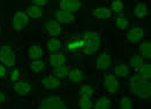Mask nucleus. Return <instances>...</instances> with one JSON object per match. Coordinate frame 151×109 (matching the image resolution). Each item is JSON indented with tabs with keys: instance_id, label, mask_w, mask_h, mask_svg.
Here are the masks:
<instances>
[{
	"instance_id": "obj_37",
	"label": "nucleus",
	"mask_w": 151,
	"mask_h": 109,
	"mask_svg": "<svg viewBox=\"0 0 151 109\" xmlns=\"http://www.w3.org/2000/svg\"><path fill=\"white\" fill-rule=\"evenodd\" d=\"M32 5H36V6H45L50 2V0H30Z\"/></svg>"
},
{
	"instance_id": "obj_4",
	"label": "nucleus",
	"mask_w": 151,
	"mask_h": 109,
	"mask_svg": "<svg viewBox=\"0 0 151 109\" xmlns=\"http://www.w3.org/2000/svg\"><path fill=\"white\" fill-rule=\"evenodd\" d=\"M29 24V16L25 12H16L12 17V28L15 31H22Z\"/></svg>"
},
{
	"instance_id": "obj_29",
	"label": "nucleus",
	"mask_w": 151,
	"mask_h": 109,
	"mask_svg": "<svg viewBox=\"0 0 151 109\" xmlns=\"http://www.w3.org/2000/svg\"><path fill=\"white\" fill-rule=\"evenodd\" d=\"M134 13H135V15H136L137 17H145V16L149 15V8H148V6H147L145 4L139 2V4H137V5L135 6Z\"/></svg>"
},
{
	"instance_id": "obj_9",
	"label": "nucleus",
	"mask_w": 151,
	"mask_h": 109,
	"mask_svg": "<svg viewBox=\"0 0 151 109\" xmlns=\"http://www.w3.org/2000/svg\"><path fill=\"white\" fill-rule=\"evenodd\" d=\"M54 19L59 22V23H63V24H69L75 22V15L74 13L67 12V11H63L59 9L54 13Z\"/></svg>"
},
{
	"instance_id": "obj_12",
	"label": "nucleus",
	"mask_w": 151,
	"mask_h": 109,
	"mask_svg": "<svg viewBox=\"0 0 151 109\" xmlns=\"http://www.w3.org/2000/svg\"><path fill=\"white\" fill-rule=\"evenodd\" d=\"M59 6H60V9L63 11L75 13L81 8V1L80 0H61L59 2Z\"/></svg>"
},
{
	"instance_id": "obj_25",
	"label": "nucleus",
	"mask_w": 151,
	"mask_h": 109,
	"mask_svg": "<svg viewBox=\"0 0 151 109\" xmlns=\"http://www.w3.org/2000/svg\"><path fill=\"white\" fill-rule=\"evenodd\" d=\"M112 107V101L111 99L107 97H101L95 103H93V107L95 109H110Z\"/></svg>"
},
{
	"instance_id": "obj_30",
	"label": "nucleus",
	"mask_w": 151,
	"mask_h": 109,
	"mask_svg": "<svg viewBox=\"0 0 151 109\" xmlns=\"http://www.w3.org/2000/svg\"><path fill=\"white\" fill-rule=\"evenodd\" d=\"M110 11L112 13H115V14H122L125 12V5L121 0H113L112 4H111V8Z\"/></svg>"
},
{
	"instance_id": "obj_19",
	"label": "nucleus",
	"mask_w": 151,
	"mask_h": 109,
	"mask_svg": "<svg viewBox=\"0 0 151 109\" xmlns=\"http://www.w3.org/2000/svg\"><path fill=\"white\" fill-rule=\"evenodd\" d=\"M43 55H44V51L38 45H32L28 49V58L31 61L40 60V59H43Z\"/></svg>"
},
{
	"instance_id": "obj_8",
	"label": "nucleus",
	"mask_w": 151,
	"mask_h": 109,
	"mask_svg": "<svg viewBox=\"0 0 151 109\" xmlns=\"http://www.w3.org/2000/svg\"><path fill=\"white\" fill-rule=\"evenodd\" d=\"M42 85L45 90L53 91L61 86V81L58 77H55L54 75H49V76H44V78L42 81Z\"/></svg>"
},
{
	"instance_id": "obj_22",
	"label": "nucleus",
	"mask_w": 151,
	"mask_h": 109,
	"mask_svg": "<svg viewBox=\"0 0 151 109\" xmlns=\"http://www.w3.org/2000/svg\"><path fill=\"white\" fill-rule=\"evenodd\" d=\"M69 67L66 64V63H63L61 66H59V67H55V68H53V70H52V75H54L55 77H58L59 79H65V78H67L68 77V73H69Z\"/></svg>"
},
{
	"instance_id": "obj_31",
	"label": "nucleus",
	"mask_w": 151,
	"mask_h": 109,
	"mask_svg": "<svg viewBox=\"0 0 151 109\" xmlns=\"http://www.w3.org/2000/svg\"><path fill=\"white\" fill-rule=\"evenodd\" d=\"M93 88L88 84H83L78 87V95H86V97H93Z\"/></svg>"
},
{
	"instance_id": "obj_28",
	"label": "nucleus",
	"mask_w": 151,
	"mask_h": 109,
	"mask_svg": "<svg viewBox=\"0 0 151 109\" xmlns=\"http://www.w3.org/2000/svg\"><path fill=\"white\" fill-rule=\"evenodd\" d=\"M30 70L34 73H40L45 70V62L42 60H34L30 62Z\"/></svg>"
},
{
	"instance_id": "obj_20",
	"label": "nucleus",
	"mask_w": 151,
	"mask_h": 109,
	"mask_svg": "<svg viewBox=\"0 0 151 109\" xmlns=\"http://www.w3.org/2000/svg\"><path fill=\"white\" fill-rule=\"evenodd\" d=\"M113 73L116 77L125 78V77H128L132 73V69L127 64H118V66L113 67Z\"/></svg>"
},
{
	"instance_id": "obj_14",
	"label": "nucleus",
	"mask_w": 151,
	"mask_h": 109,
	"mask_svg": "<svg viewBox=\"0 0 151 109\" xmlns=\"http://www.w3.org/2000/svg\"><path fill=\"white\" fill-rule=\"evenodd\" d=\"M14 91L17 95L20 97H24V95H28L31 91V85L29 84L28 82H24V81H17L14 83Z\"/></svg>"
},
{
	"instance_id": "obj_10",
	"label": "nucleus",
	"mask_w": 151,
	"mask_h": 109,
	"mask_svg": "<svg viewBox=\"0 0 151 109\" xmlns=\"http://www.w3.org/2000/svg\"><path fill=\"white\" fill-rule=\"evenodd\" d=\"M95 64H96V68L98 70H106L111 67V56L107 53L103 52V53L97 55Z\"/></svg>"
},
{
	"instance_id": "obj_13",
	"label": "nucleus",
	"mask_w": 151,
	"mask_h": 109,
	"mask_svg": "<svg viewBox=\"0 0 151 109\" xmlns=\"http://www.w3.org/2000/svg\"><path fill=\"white\" fill-rule=\"evenodd\" d=\"M86 47V41L83 38H75L70 39L66 44V48L69 52H82Z\"/></svg>"
},
{
	"instance_id": "obj_2",
	"label": "nucleus",
	"mask_w": 151,
	"mask_h": 109,
	"mask_svg": "<svg viewBox=\"0 0 151 109\" xmlns=\"http://www.w3.org/2000/svg\"><path fill=\"white\" fill-rule=\"evenodd\" d=\"M39 109H63L66 108V103L63 99L59 95H50L40 101Z\"/></svg>"
},
{
	"instance_id": "obj_36",
	"label": "nucleus",
	"mask_w": 151,
	"mask_h": 109,
	"mask_svg": "<svg viewBox=\"0 0 151 109\" xmlns=\"http://www.w3.org/2000/svg\"><path fill=\"white\" fill-rule=\"evenodd\" d=\"M7 75H8V67L2 64V63H0V79L6 78Z\"/></svg>"
},
{
	"instance_id": "obj_15",
	"label": "nucleus",
	"mask_w": 151,
	"mask_h": 109,
	"mask_svg": "<svg viewBox=\"0 0 151 109\" xmlns=\"http://www.w3.org/2000/svg\"><path fill=\"white\" fill-rule=\"evenodd\" d=\"M137 52L144 59L149 60L151 58V43L148 40H142L139 44H137Z\"/></svg>"
},
{
	"instance_id": "obj_16",
	"label": "nucleus",
	"mask_w": 151,
	"mask_h": 109,
	"mask_svg": "<svg viewBox=\"0 0 151 109\" xmlns=\"http://www.w3.org/2000/svg\"><path fill=\"white\" fill-rule=\"evenodd\" d=\"M46 49H47L50 53L59 52V51H63V45L59 38H57V37H51V38L47 39V41H46Z\"/></svg>"
},
{
	"instance_id": "obj_27",
	"label": "nucleus",
	"mask_w": 151,
	"mask_h": 109,
	"mask_svg": "<svg viewBox=\"0 0 151 109\" xmlns=\"http://www.w3.org/2000/svg\"><path fill=\"white\" fill-rule=\"evenodd\" d=\"M78 108L81 109H91L93 107V102H92V98L86 97V95H80L78 101H77Z\"/></svg>"
},
{
	"instance_id": "obj_32",
	"label": "nucleus",
	"mask_w": 151,
	"mask_h": 109,
	"mask_svg": "<svg viewBox=\"0 0 151 109\" xmlns=\"http://www.w3.org/2000/svg\"><path fill=\"white\" fill-rule=\"evenodd\" d=\"M86 41H101V33L96 31H88L82 37Z\"/></svg>"
},
{
	"instance_id": "obj_1",
	"label": "nucleus",
	"mask_w": 151,
	"mask_h": 109,
	"mask_svg": "<svg viewBox=\"0 0 151 109\" xmlns=\"http://www.w3.org/2000/svg\"><path fill=\"white\" fill-rule=\"evenodd\" d=\"M126 85L127 88L139 99L143 100L150 99V79H145L137 73H134V75H129V79L127 81Z\"/></svg>"
},
{
	"instance_id": "obj_6",
	"label": "nucleus",
	"mask_w": 151,
	"mask_h": 109,
	"mask_svg": "<svg viewBox=\"0 0 151 109\" xmlns=\"http://www.w3.org/2000/svg\"><path fill=\"white\" fill-rule=\"evenodd\" d=\"M45 31L51 37H60L63 33V26L55 19H50L45 23Z\"/></svg>"
},
{
	"instance_id": "obj_17",
	"label": "nucleus",
	"mask_w": 151,
	"mask_h": 109,
	"mask_svg": "<svg viewBox=\"0 0 151 109\" xmlns=\"http://www.w3.org/2000/svg\"><path fill=\"white\" fill-rule=\"evenodd\" d=\"M135 71H136V73L139 75L141 77H143V78H145V79H150V77H151V64H150V62H149V60L143 61L139 67L135 69Z\"/></svg>"
},
{
	"instance_id": "obj_33",
	"label": "nucleus",
	"mask_w": 151,
	"mask_h": 109,
	"mask_svg": "<svg viewBox=\"0 0 151 109\" xmlns=\"http://www.w3.org/2000/svg\"><path fill=\"white\" fill-rule=\"evenodd\" d=\"M119 107L121 109H130L133 107V100L128 95H122L119 102Z\"/></svg>"
},
{
	"instance_id": "obj_23",
	"label": "nucleus",
	"mask_w": 151,
	"mask_h": 109,
	"mask_svg": "<svg viewBox=\"0 0 151 109\" xmlns=\"http://www.w3.org/2000/svg\"><path fill=\"white\" fill-rule=\"evenodd\" d=\"M99 49H101V41H86V47L82 52L86 55H91L97 53Z\"/></svg>"
},
{
	"instance_id": "obj_21",
	"label": "nucleus",
	"mask_w": 151,
	"mask_h": 109,
	"mask_svg": "<svg viewBox=\"0 0 151 109\" xmlns=\"http://www.w3.org/2000/svg\"><path fill=\"white\" fill-rule=\"evenodd\" d=\"M92 15L96 19L106 20V19H110L112 16V12L110 11V8H106V7H96L92 11Z\"/></svg>"
},
{
	"instance_id": "obj_35",
	"label": "nucleus",
	"mask_w": 151,
	"mask_h": 109,
	"mask_svg": "<svg viewBox=\"0 0 151 109\" xmlns=\"http://www.w3.org/2000/svg\"><path fill=\"white\" fill-rule=\"evenodd\" d=\"M8 78H9V82H12V83H15V82H17L19 79H20V76H21V73H20V70L17 69V68H15V67H13V69L11 71H8Z\"/></svg>"
},
{
	"instance_id": "obj_3",
	"label": "nucleus",
	"mask_w": 151,
	"mask_h": 109,
	"mask_svg": "<svg viewBox=\"0 0 151 109\" xmlns=\"http://www.w3.org/2000/svg\"><path fill=\"white\" fill-rule=\"evenodd\" d=\"M0 63L7 66L8 68H13L16 64V56L15 53L13 52V49L7 46V45H2L0 46Z\"/></svg>"
},
{
	"instance_id": "obj_5",
	"label": "nucleus",
	"mask_w": 151,
	"mask_h": 109,
	"mask_svg": "<svg viewBox=\"0 0 151 109\" xmlns=\"http://www.w3.org/2000/svg\"><path fill=\"white\" fill-rule=\"evenodd\" d=\"M104 87L107 93L115 94L119 90V81L114 73H106L104 76Z\"/></svg>"
},
{
	"instance_id": "obj_7",
	"label": "nucleus",
	"mask_w": 151,
	"mask_h": 109,
	"mask_svg": "<svg viewBox=\"0 0 151 109\" xmlns=\"http://www.w3.org/2000/svg\"><path fill=\"white\" fill-rule=\"evenodd\" d=\"M127 39L129 40V43H132L134 45L139 44L144 39V31H143V29L139 28V26L130 28L127 31Z\"/></svg>"
},
{
	"instance_id": "obj_26",
	"label": "nucleus",
	"mask_w": 151,
	"mask_h": 109,
	"mask_svg": "<svg viewBox=\"0 0 151 109\" xmlns=\"http://www.w3.org/2000/svg\"><path fill=\"white\" fill-rule=\"evenodd\" d=\"M115 28L118 30H126L129 28V21L124 14H119L115 19Z\"/></svg>"
},
{
	"instance_id": "obj_18",
	"label": "nucleus",
	"mask_w": 151,
	"mask_h": 109,
	"mask_svg": "<svg viewBox=\"0 0 151 109\" xmlns=\"http://www.w3.org/2000/svg\"><path fill=\"white\" fill-rule=\"evenodd\" d=\"M86 77V73L83 70H81L80 68H74V69H70L69 73H68V79L70 83H80Z\"/></svg>"
},
{
	"instance_id": "obj_39",
	"label": "nucleus",
	"mask_w": 151,
	"mask_h": 109,
	"mask_svg": "<svg viewBox=\"0 0 151 109\" xmlns=\"http://www.w3.org/2000/svg\"><path fill=\"white\" fill-rule=\"evenodd\" d=\"M0 32H1V26H0Z\"/></svg>"
},
{
	"instance_id": "obj_24",
	"label": "nucleus",
	"mask_w": 151,
	"mask_h": 109,
	"mask_svg": "<svg viewBox=\"0 0 151 109\" xmlns=\"http://www.w3.org/2000/svg\"><path fill=\"white\" fill-rule=\"evenodd\" d=\"M25 13H27L28 16L31 17V19H39V17L43 16L44 11H43L42 7L36 6V5H32V6H29V7L25 9Z\"/></svg>"
},
{
	"instance_id": "obj_38",
	"label": "nucleus",
	"mask_w": 151,
	"mask_h": 109,
	"mask_svg": "<svg viewBox=\"0 0 151 109\" xmlns=\"http://www.w3.org/2000/svg\"><path fill=\"white\" fill-rule=\"evenodd\" d=\"M6 101V95H5V93L0 90V103H4Z\"/></svg>"
},
{
	"instance_id": "obj_11",
	"label": "nucleus",
	"mask_w": 151,
	"mask_h": 109,
	"mask_svg": "<svg viewBox=\"0 0 151 109\" xmlns=\"http://www.w3.org/2000/svg\"><path fill=\"white\" fill-rule=\"evenodd\" d=\"M63 63H66V55H65V53L63 51L50 53V55H49V64L52 68L59 67Z\"/></svg>"
},
{
	"instance_id": "obj_34",
	"label": "nucleus",
	"mask_w": 151,
	"mask_h": 109,
	"mask_svg": "<svg viewBox=\"0 0 151 109\" xmlns=\"http://www.w3.org/2000/svg\"><path fill=\"white\" fill-rule=\"evenodd\" d=\"M144 61V59L139 55V54H136V55H133L130 59H129V66L132 67V68H134V69H136L137 67H139V64L142 63Z\"/></svg>"
}]
</instances>
